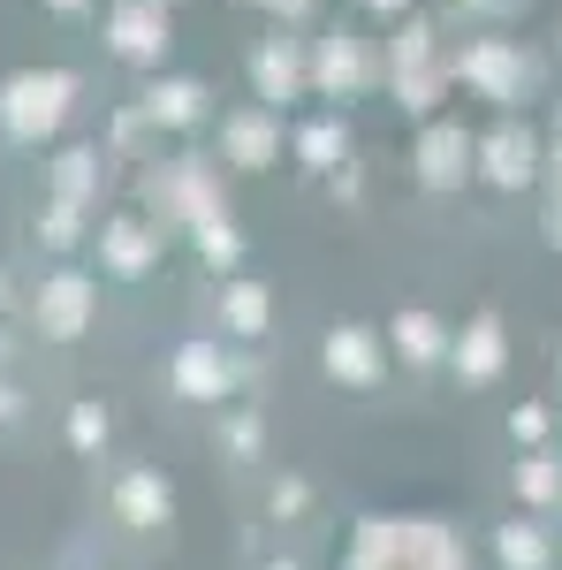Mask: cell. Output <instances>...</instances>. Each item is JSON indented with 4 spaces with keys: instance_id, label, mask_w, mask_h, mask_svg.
I'll return each mask as SVG.
<instances>
[{
    "instance_id": "277c9868",
    "label": "cell",
    "mask_w": 562,
    "mask_h": 570,
    "mask_svg": "<svg viewBox=\"0 0 562 570\" xmlns=\"http://www.w3.org/2000/svg\"><path fill=\"white\" fill-rule=\"evenodd\" d=\"M69 449L99 456L107 449V403H69Z\"/></svg>"
},
{
    "instance_id": "8992f818",
    "label": "cell",
    "mask_w": 562,
    "mask_h": 570,
    "mask_svg": "<svg viewBox=\"0 0 562 570\" xmlns=\"http://www.w3.org/2000/svg\"><path fill=\"white\" fill-rule=\"evenodd\" d=\"M107 259L122 266V274H130V266H145V236H130V228H122V236L107 244Z\"/></svg>"
},
{
    "instance_id": "5b68a950",
    "label": "cell",
    "mask_w": 562,
    "mask_h": 570,
    "mask_svg": "<svg viewBox=\"0 0 562 570\" xmlns=\"http://www.w3.org/2000/svg\"><path fill=\"white\" fill-rule=\"evenodd\" d=\"M327 365H335V373H349V381H373V351H365V335H335Z\"/></svg>"
},
{
    "instance_id": "30bf717a",
    "label": "cell",
    "mask_w": 562,
    "mask_h": 570,
    "mask_svg": "<svg viewBox=\"0 0 562 570\" xmlns=\"http://www.w3.org/2000/svg\"><path fill=\"white\" fill-rule=\"evenodd\" d=\"M274 510H282V518H289V510H304V487L282 480V487H274Z\"/></svg>"
},
{
    "instance_id": "8fae6325",
    "label": "cell",
    "mask_w": 562,
    "mask_h": 570,
    "mask_svg": "<svg viewBox=\"0 0 562 570\" xmlns=\"http://www.w3.org/2000/svg\"><path fill=\"white\" fill-rule=\"evenodd\" d=\"M274 570H289V563H274Z\"/></svg>"
},
{
    "instance_id": "52a82bcc",
    "label": "cell",
    "mask_w": 562,
    "mask_h": 570,
    "mask_svg": "<svg viewBox=\"0 0 562 570\" xmlns=\"http://www.w3.org/2000/svg\"><path fill=\"white\" fill-rule=\"evenodd\" d=\"M228 320H236V327H259V320H266V305L252 297V289H244V297H228Z\"/></svg>"
},
{
    "instance_id": "3957f363",
    "label": "cell",
    "mask_w": 562,
    "mask_h": 570,
    "mask_svg": "<svg viewBox=\"0 0 562 570\" xmlns=\"http://www.w3.org/2000/svg\"><path fill=\"white\" fill-rule=\"evenodd\" d=\"M175 389H183V395H198V403H214V395L228 389V365H220V357L206 351V343H190V351L175 357Z\"/></svg>"
},
{
    "instance_id": "7a4b0ae2",
    "label": "cell",
    "mask_w": 562,
    "mask_h": 570,
    "mask_svg": "<svg viewBox=\"0 0 562 570\" xmlns=\"http://www.w3.org/2000/svg\"><path fill=\"white\" fill-rule=\"evenodd\" d=\"M39 327L53 335V343H77L91 327V282L85 274H53L39 289Z\"/></svg>"
},
{
    "instance_id": "6da1fadb",
    "label": "cell",
    "mask_w": 562,
    "mask_h": 570,
    "mask_svg": "<svg viewBox=\"0 0 562 570\" xmlns=\"http://www.w3.org/2000/svg\"><path fill=\"white\" fill-rule=\"evenodd\" d=\"M115 518L130 532H160L175 518V487L152 472V464H130L122 480H115Z\"/></svg>"
},
{
    "instance_id": "9c48e42d",
    "label": "cell",
    "mask_w": 562,
    "mask_h": 570,
    "mask_svg": "<svg viewBox=\"0 0 562 570\" xmlns=\"http://www.w3.org/2000/svg\"><path fill=\"white\" fill-rule=\"evenodd\" d=\"M228 449H236V456H252V449H259V426H252V419H236V426H228Z\"/></svg>"
},
{
    "instance_id": "7c38bea8",
    "label": "cell",
    "mask_w": 562,
    "mask_h": 570,
    "mask_svg": "<svg viewBox=\"0 0 562 570\" xmlns=\"http://www.w3.org/2000/svg\"><path fill=\"white\" fill-rule=\"evenodd\" d=\"M0 297H8V289H0Z\"/></svg>"
},
{
    "instance_id": "ba28073f",
    "label": "cell",
    "mask_w": 562,
    "mask_h": 570,
    "mask_svg": "<svg viewBox=\"0 0 562 570\" xmlns=\"http://www.w3.org/2000/svg\"><path fill=\"white\" fill-rule=\"evenodd\" d=\"M16 419H23V389H16V381H0V426H16Z\"/></svg>"
}]
</instances>
